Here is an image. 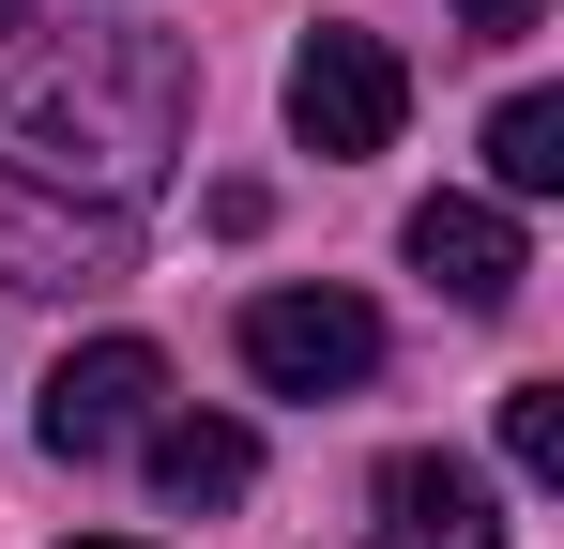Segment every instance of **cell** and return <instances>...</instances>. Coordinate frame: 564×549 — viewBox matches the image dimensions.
Segmentation results:
<instances>
[{"label":"cell","instance_id":"1","mask_svg":"<svg viewBox=\"0 0 564 549\" xmlns=\"http://www.w3.org/2000/svg\"><path fill=\"white\" fill-rule=\"evenodd\" d=\"M184 92H198V62L169 31H46V46L0 62V183L138 245V198L184 153Z\"/></svg>","mask_w":564,"mask_h":549},{"label":"cell","instance_id":"2","mask_svg":"<svg viewBox=\"0 0 564 549\" xmlns=\"http://www.w3.org/2000/svg\"><path fill=\"white\" fill-rule=\"evenodd\" d=\"M397 122H412V77H397V46L381 31H305L290 46V138L305 153H397Z\"/></svg>","mask_w":564,"mask_h":549},{"label":"cell","instance_id":"3","mask_svg":"<svg viewBox=\"0 0 564 549\" xmlns=\"http://www.w3.org/2000/svg\"><path fill=\"white\" fill-rule=\"evenodd\" d=\"M245 366L275 397H351L381 366V305H351V290H260L245 305Z\"/></svg>","mask_w":564,"mask_h":549},{"label":"cell","instance_id":"4","mask_svg":"<svg viewBox=\"0 0 564 549\" xmlns=\"http://www.w3.org/2000/svg\"><path fill=\"white\" fill-rule=\"evenodd\" d=\"M153 412H169V352L153 336H93V352H62V381H46V458H122Z\"/></svg>","mask_w":564,"mask_h":549},{"label":"cell","instance_id":"5","mask_svg":"<svg viewBox=\"0 0 564 549\" xmlns=\"http://www.w3.org/2000/svg\"><path fill=\"white\" fill-rule=\"evenodd\" d=\"M412 274H427V290H443V305H473V321H488V305H519V214H488V198H427V214H412Z\"/></svg>","mask_w":564,"mask_h":549},{"label":"cell","instance_id":"6","mask_svg":"<svg viewBox=\"0 0 564 549\" xmlns=\"http://www.w3.org/2000/svg\"><path fill=\"white\" fill-rule=\"evenodd\" d=\"M367 549H503V504L473 458H397L381 473V535Z\"/></svg>","mask_w":564,"mask_h":549},{"label":"cell","instance_id":"7","mask_svg":"<svg viewBox=\"0 0 564 549\" xmlns=\"http://www.w3.org/2000/svg\"><path fill=\"white\" fill-rule=\"evenodd\" d=\"M138 443H153V488L169 504H245L260 488V428H229V412H153Z\"/></svg>","mask_w":564,"mask_h":549},{"label":"cell","instance_id":"8","mask_svg":"<svg viewBox=\"0 0 564 549\" xmlns=\"http://www.w3.org/2000/svg\"><path fill=\"white\" fill-rule=\"evenodd\" d=\"M0 274H15V290L122 274V229H77V214H46V198H15V183H0Z\"/></svg>","mask_w":564,"mask_h":549},{"label":"cell","instance_id":"9","mask_svg":"<svg viewBox=\"0 0 564 549\" xmlns=\"http://www.w3.org/2000/svg\"><path fill=\"white\" fill-rule=\"evenodd\" d=\"M488 183L503 198H550L564 183V92H503L488 107Z\"/></svg>","mask_w":564,"mask_h":549},{"label":"cell","instance_id":"10","mask_svg":"<svg viewBox=\"0 0 564 549\" xmlns=\"http://www.w3.org/2000/svg\"><path fill=\"white\" fill-rule=\"evenodd\" d=\"M503 458H519L534 488L564 473V381H503Z\"/></svg>","mask_w":564,"mask_h":549},{"label":"cell","instance_id":"11","mask_svg":"<svg viewBox=\"0 0 564 549\" xmlns=\"http://www.w3.org/2000/svg\"><path fill=\"white\" fill-rule=\"evenodd\" d=\"M534 15H550V0H458V31H488V46H503V31H534Z\"/></svg>","mask_w":564,"mask_h":549},{"label":"cell","instance_id":"12","mask_svg":"<svg viewBox=\"0 0 564 549\" xmlns=\"http://www.w3.org/2000/svg\"><path fill=\"white\" fill-rule=\"evenodd\" d=\"M77 549H138V535H77Z\"/></svg>","mask_w":564,"mask_h":549}]
</instances>
